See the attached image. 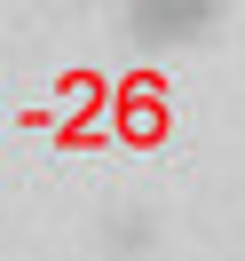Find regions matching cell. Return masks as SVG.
<instances>
[{
  "label": "cell",
  "instance_id": "obj_1",
  "mask_svg": "<svg viewBox=\"0 0 245 261\" xmlns=\"http://www.w3.org/2000/svg\"><path fill=\"white\" fill-rule=\"evenodd\" d=\"M213 24H222L213 0H134V8H119V32L134 48H198Z\"/></svg>",
  "mask_w": 245,
  "mask_h": 261
}]
</instances>
